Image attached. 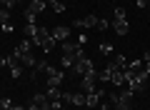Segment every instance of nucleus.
Segmentation results:
<instances>
[{"mask_svg":"<svg viewBox=\"0 0 150 110\" xmlns=\"http://www.w3.org/2000/svg\"><path fill=\"white\" fill-rule=\"evenodd\" d=\"M133 103H135V95L128 88H123L118 93V103L112 105V110H133Z\"/></svg>","mask_w":150,"mask_h":110,"instance_id":"nucleus-1","label":"nucleus"},{"mask_svg":"<svg viewBox=\"0 0 150 110\" xmlns=\"http://www.w3.org/2000/svg\"><path fill=\"white\" fill-rule=\"evenodd\" d=\"M45 75H48V78H45V88H60V83H63V78H65L63 70H55L53 65L48 68V73H45Z\"/></svg>","mask_w":150,"mask_h":110,"instance_id":"nucleus-2","label":"nucleus"},{"mask_svg":"<svg viewBox=\"0 0 150 110\" xmlns=\"http://www.w3.org/2000/svg\"><path fill=\"white\" fill-rule=\"evenodd\" d=\"M95 80H98V73H95V70H90V73H88V75H83V83H80V90H83V93H93V90H95Z\"/></svg>","mask_w":150,"mask_h":110,"instance_id":"nucleus-3","label":"nucleus"},{"mask_svg":"<svg viewBox=\"0 0 150 110\" xmlns=\"http://www.w3.org/2000/svg\"><path fill=\"white\" fill-rule=\"evenodd\" d=\"M50 40H53V35H50V30H48V28H38V35L33 38V43H35L38 48H43V45H48Z\"/></svg>","mask_w":150,"mask_h":110,"instance_id":"nucleus-4","label":"nucleus"},{"mask_svg":"<svg viewBox=\"0 0 150 110\" xmlns=\"http://www.w3.org/2000/svg\"><path fill=\"white\" fill-rule=\"evenodd\" d=\"M73 70H75V75H88L90 70H95V65H93L88 58H83V60H78V63L73 65Z\"/></svg>","mask_w":150,"mask_h":110,"instance_id":"nucleus-5","label":"nucleus"},{"mask_svg":"<svg viewBox=\"0 0 150 110\" xmlns=\"http://www.w3.org/2000/svg\"><path fill=\"white\" fill-rule=\"evenodd\" d=\"M63 103H68V105H85V93H63Z\"/></svg>","mask_w":150,"mask_h":110,"instance_id":"nucleus-6","label":"nucleus"},{"mask_svg":"<svg viewBox=\"0 0 150 110\" xmlns=\"http://www.w3.org/2000/svg\"><path fill=\"white\" fill-rule=\"evenodd\" d=\"M50 35H53L55 43H65V40H68V35H70V28H68V25H58Z\"/></svg>","mask_w":150,"mask_h":110,"instance_id":"nucleus-7","label":"nucleus"},{"mask_svg":"<svg viewBox=\"0 0 150 110\" xmlns=\"http://www.w3.org/2000/svg\"><path fill=\"white\" fill-rule=\"evenodd\" d=\"M125 68H128V60H125L123 55H115V60L108 63V70H110V73H118V70H125Z\"/></svg>","mask_w":150,"mask_h":110,"instance_id":"nucleus-8","label":"nucleus"},{"mask_svg":"<svg viewBox=\"0 0 150 110\" xmlns=\"http://www.w3.org/2000/svg\"><path fill=\"white\" fill-rule=\"evenodd\" d=\"M105 95V90H93V93L85 95V105L88 108H95V105H100V98Z\"/></svg>","mask_w":150,"mask_h":110,"instance_id":"nucleus-9","label":"nucleus"},{"mask_svg":"<svg viewBox=\"0 0 150 110\" xmlns=\"http://www.w3.org/2000/svg\"><path fill=\"white\" fill-rule=\"evenodd\" d=\"M98 25V15H88V18H80V20H75V28H95Z\"/></svg>","mask_w":150,"mask_h":110,"instance_id":"nucleus-10","label":"nucleus"},{"mask_svg":"<svg viewBox=\"0 0 150 110\" xmlns=\"http://www.w3.org/2000/svg\"><path fill=\"white\" fill-rule=\"evenodd\" d=\"M110 83L115 85V88H125V85H128V80H125L123 70H118V73H112V75H110Z\"/></svg>","mask_w":150,"mask_h":110,"instance_id":"nucleus-11","label":"nucleus"},{"mask_svg":"<svg viewBox=\"0 0 150 110\" xmlns=\"http://www.w3.org/2000/svg\"><path fill=\"white\" fill-rule=\"evenodd\" d=\"M45 5H48L45 0H33L30 5H28V13H33V15H38V13H43V10H45Z\"/></svg>","mask_w":150,"mask_h":110,"instance_id":"nucleus-12","label":"nucleus"},{"mask_svg":"<svg viewBox=\"0 0 150 110\" xmlns=\"http://www.w3.org/2000/svg\"><path fill=\"white\" fill-rule=\"evenodd\" d=\"M48 68H50V65H48V60H38V63H35V68H33V75H30V78L35 80L40 73H48Z\"/></svg>","mask_w":150,"mask_h":110,"instance_id":"nucleus-13","label":"nucleus"},{"mask_svg":"<svg viewBox=\"0 0 150 110\" xmlns=\"http://www.w3.org/2000/svg\"><path fill=\"white\" fill-rule=\"evenodd\" d=\"M35 63H38V60H35L33 53H23V55H20V65H23V68H35Z\"/></svg>","mask_w":150,"mask_h":110,"instance_id":"nucleus-14","label":"nucleus"},{"mask_svg":"<svg viewBox=\"0 0 150 110\" xmlns=\"http://www.w3.org/2000/svg\"><path fill=\"white\" fill-rule=\"evenodd\" d=\"M33 48H35V43H33L30 38H25V40H20L18 50H20V53H33Z\"/></svg>","mask_w":150,"mask_h":110,"instance_id":"nucleus-15","label":"nucleus"},{"mask_svg":"<svg viewBox=\"0 0 150 110\" xmlns=\"http://www.w3.org/2000/svg\"><path fill=\"white\" fill-rule=\"evenodd\" d=\"M112 28H115V35H128V30H130L128 20L125 23H112Z\"/></svg>","mask_w":150,"mask_h":110,"instance_id":"nucleus-16","label":"nucleus"},{"mask_svg":"<svg viewBox=\"0 0 150 110\" xmlns=\"http://www.w3.org/2000/svg\"><path fill=\"white\" fill-rule=\"evenodd\" d=\"M75 43H70V40H65V43H60V50H63V55H73L75 53Z\"/></svg>","mask_w":150,"mask_h":110,"instance_id":"nucleus-17","label":"nucleus"},{"mask_svg":"<svg viewBox=\"0 0 150 110\" xmlns=\"http://www.w3.org/2000/svg\"><path fill=\"white\" fill-rule=\"evenodd\" d=\"M45 95H48L50 100H63V90H60V88H48Z\"/></svg>","mask_w":150,"mask_h":110,"instance_id":"nucleus-18","label":"nucleus"},{"mask_svg":"<svg viewBox=\"0 0 150 110\" xmlns=\"http://www.w3.org/2000/svg\"><path fill=\"white\" fill-rule=\"evenodd\" d=\"M38 35V28H35V23H25V38H35Z\"/></svg>","mask_w":150,"mask_h":110,"instance_id":"nucleus-19","label":"nucleus"},{"mask_svg":"<svg viewBox=\"0 0 150 110\" xmlns=\"http://www.w3.org/2000/svg\"><path fill=\"white\" fill-rule=\"evenodd\" d=\"M125 20H128L125 8H118V10H115V18H112V23H125Z\"/></svg>","mask_w":150,"mask_h":110,"instance_id":"nucleus-20","label":"nucleus"},{"mask_svg":"<svg viewBox=\"0 0 150 110\" xmlns=\"http://www.w3.org/2000/svg\"><path fill=\"white\" fill-rule=\"evenodd\" d=\"M110 25H112L110 20H105V18H98V25H95V28H98V30H108Z\"/></svg>","mask_w":150,"mask_h":110,"instance_id":"nucleus-21","label":"nucleus"},{"mask_svg":"<svg viewBox=\"0 0 150 110\" xmlns=\"http://www.w3.org/2000/svg\"><path fill=\"white\" fill-rule=\"evenodd\" d=\"M110 75H112V73H110V70L105 68L103 73H98V80H103V83H110Z\"/></svg>","mask_w":150,"mask_h":110,"instance_id":"nucleus-22","label":"nucleus"},{"mask_svg":"<svg viewBox=\"0 0 150 110\" xmlns=\"http://www.w3.org/2000/svg\"><path fill=\"white\" fill-rule=\"evenodd\" d=\"M10 75H13V78H20V75H23V65H13V68H10Z\"/></svg>","mask_w":150,"mask_h":110,"instance_id":"nucleus-23","label":"nucleus"},{"mask_svg":"<svg viewBox=\"0 0 150 110\" xmlns=\"http://www.w3.org/2000/svg\"><path fill=\"white\" fill-rule=\"evenodd\" d=\"M8 18H10V10L8 8H0V23H8Z\"/></svg>","mask_w":150,"mask_h":110,"instance_id":"nucleus-24","label":"nucleus"},{"mask_svg":"<svg viewBox=\"0 0 150 110\" xmlns=\"http://www.w3.org/2000/svg\"><path fill=\"white\" fill-rule=\"evenodd\" d=\"M10 105H13V100H10V98H0V108H3V110H8Z\"/></svg>","mask_w":150,"mask_h":110,"instance_id":"nucleus-25","label":"nucleus"},{"mask_svg":"<svg viewBox=\"0 0 150 110\" xmlns=\"http://www.w3.org/2000/svg\"><path fill=\"white\" fill-rule=\"evenodd\" d=\"M53 10L55 13H65V3H60V0H58V3H53Z\"/></svg>","mask_w":150,"mask_h":110,"instance_id":"nucleus-26","label":"nucleus"},{"mask_svg":"<svg viewBox=\"0 0 150 110\" xmlns=\"http://www.w3.org/2000/svg\"><path fill=\"white\" fill-rule=\"evenodd\" d=\"M100 53H105V55L112 53V45H110V43H100Z\"/></svg>","mask_w":150,"mask_h":110,"instance_id":"nucleus-27","label":"nucleus"},{"mask_svg":"<svg viewBox=\"0 0 150 110\" xmlns=\"http://www.w3.org/2000/svg\"><path fill=\"white\" fill-rule=\"evenodd\" d=\"M88 43V35H78V45H85Z\"/></svg>","mask_w":150,"mask_h":110,"instance_id":"nucleus-28","label":"nucleus"},{"mask_svg":"<svg viewBox=\"0 0 150 110\" xmlns=\"http://www.w3.org/2000/svg\"><path fill=\"white\" fill-rule=\"evenodd\" d=\"M140 60H143V63H150V50H145V53H143V58H140Z\"/></svg>","mask_w":150,"mask_h":110,"instance_id":"nucleus-29","label":"nucleus"},{"mask_svg":"<svg viewBox=\"0 0 150 110\" xmlns=\"http://www.w3.org/2000/svg\"><path fill=\"white\" fill-rule=\"evenodd\" d=\"M150 5V0H138V8H148Z\"/></svg>","mask_w":150,"mask_h":110,"instance_id":"nucleus-30","label":"nucleus"},{"mask_svg":"<svg viewBox=\"0 0 150 110\" xmlns=\"http://www.w3.org/2000/svg\"><path fill=\"white\" fill-rule=\"evenodd\" d=\"M25 110H40V105H35V103H30V105H28Z\"/></svg>","mask_w":150,"mask_h":110,"instance_id":"nucleus-31","label":"nucleus"},{"mask_svg":"<svg viewBox=\"0 0 150 110\" xmlns=\"http://www.w3.org/2000/svg\"><path fill=\"white\" fill-rule=\"evenodd\" d=\"M100 108H103V110H112V105H110V103H100Z\"/></svg>","mask_w":150,"mask_h":110,"instance_id":"nucleus-32","label":"nucleus"},{"mask_svg":"<svg viewBox=\"0 0 150 110\" xmlns=\"http://www.w3.org/2000/svg\"><path fill=\"white\" fill-rule=\"evenodd\" d=\"M8 110H25V108H23V105H10Z\"/></svg>","mask_w":150,"mask_h":110,"instance_id":"nucleus-33","label":"nucleus"},{"mask_svg":"<svg viewBox=\"0 0 150 110\" xmlns=\"http://www.w3.org/2000/svg\"><path fill=\"white\" fill-rule=\"evenodd\" d=\"M15 3H20V0H8V10H10V8L15 5Z\"/></svg>","mask_w":150,"mask_h":110,"instance_id":"nucleus-34","label":"nucleus"},{"mask_svg":"<svg viewBox=\"0 0 150 110\" xmlns=\"http://www.w3.org/2000/svg\"><path fill=\"white\" fill-rule=\"evenodd\" d=\"M5 65H8V60L3 58V55H0V68H5Z\"/></svg>","mask_w":150,"mask_h":110,"instance_id":"nucleus-35","label":"nucleus"},{"mask_svg":"<svg viewBox=\"0 0 150 110\" xmlns=\"http://www.w3.org/2000/svg\"><path fill=\"white\" fill-rule=\"evenodd\" d=\"M8 30V23H0V33H5Z\"/></svg>","mask_w":150,"mask_h":110,"instance_id":"nucleus-36","label":"nucleus"},{"mask_svg":"<svg viewBox=\"0 0 150 110\" xmlns=\"http://www.w3.org/2000/svg\"><path fill=\"white\" fill-rule=\"evenodd\" d=\"M45 3H48V5H53V3H58V0H45Z\"/></svg>","mask_w":150,"mask_h":110,"instance_id":"nucleus-37","label":"nucleus"},{"mask_svg":"<svg viewBox=\"0 0 150 110\" xmlns=\"http://www.w3.org/2000/svg\"><path fill=\"white\" fill-rule=\"evenodd\" d=\"M145 70H148V73H150V63H145Z\"/></svg>","mask_w":150,"mask_h":110,"instance_id":"nucleus-38","label":"nucleus"},{"mask_svg":"<svg viewBox=\"0 0 150 110\" xmlns=\"http://www.w3.org/2000/svg\"><path fill=\"white\" fill-rule=\"evenodd\" d=\"M63 110H68V108H63Z\"/></svg>","mask_w":150,"mask_h":110,"instance_id":"nucleus-39","label":"nucleus"}]
</instances>
